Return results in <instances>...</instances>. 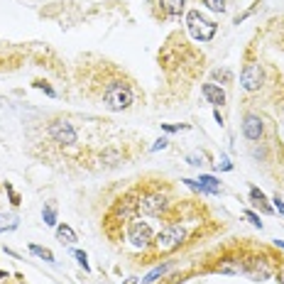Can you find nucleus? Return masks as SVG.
Instances as JSON below:
<instances>
[{"instance_id": "393cba45", "label": "nucleus", "mask_w": 284, "mask_h": 284, "mask_svg": "<svg viewBox=\"0 0 284 284\" xmlns=\"http://www.w3.org/2000/svg\"><path fill=\"white\" fill-rule=\"evenodd\" d=\"M181 181H184V184H186V186H189V189H191V191H196V194H204V191H201V186H199V181H196V179H181Z\"/></svg>"}, {"instance_id": "6ab92c4d", "label": "nucleus", "mask_w": 284, "mask_h": 284, "mask_svg": "<svg viewBox=\"0 0 284 284\" xmlns=\"http://www.w3.org/2000/svg\"><path fill=\"white\" fill-rule=\"evenodd\" d=\"M213 78H215V81H223V83H230V81H233V71L230 69H215L213 71Z\"/></svg>"}, {"instance_id": "f8f14e48", "label": "nucleus", "mask_w": 284, "mask_h": 284, "mask_svg": "<svg viewBox=\"0 0 284 284\" xmlns=\"http://www.w3.org/2000/svg\"><path fill=\"white\" fill-rule=\"evenodd\" d=\"M159 5H162V10H164L169 17H181L186 0H159Z\"/></svg>"}, {"instance_id": "b1692460", "label": "nucleus", "mask_w": 284, "mask_h": 284, "mask_svg": "<svg viewBox=\"0 0 284 284\" xmlns=\"http://www.w3.org/2000/svg\"><path fill=\"white\" fill-rule=\"evenodd\" d=\"M245 218H248V220H250V223H252L255 228H260V230H262V220H260V215H257V213L245 211Z\"/></svg>"}, {"instance_id": "7ed1b4c3", "label": "nucleus", "mask_w": 284, "mask_h": 284, "mask_svg": "<svg viewBox=\"0 0 284 284\" xmlns=\"http://www.w3.org/2000/svg\"><path fill=\"white\" fill-rule=\"evenodd\" d=\"M186 27H189V32L196 42H211L215 37V32H218V25L213 20H206L199 10L186 12Z\"/></svg>"}, {"instance_id": "cd10ccee", "label": "nucleus", "mask_w": 284, "mask_h": 284, "mask_svg": "<svg viewBox=\"0 0 284 284\" xmlns=\"http://www.w3.org/2000/svg\"><path fill=\"white\" fill-rule=\"evenodd\" d=\"M230 169H233V164H230L228 159H223V162L215 164V172H230Z\"/></svg>"}, {"instance_id": "bb28decb", "label": "nucleus", "mask_w": 284, "mask_h": 284, "mask_svg": "<svg viewBox=\"0 0 284 284\" xmlns=\"http://www.w3.org/2000/svg\"><path fill=\"white\" fill-rule=\"evenodd\" d=\"M35 86H37V88H42V91H44V93H47V96H52V98H54V96H57V93H54V88H52V86H47V83H44V81H37V83H35Z\"/></svg>"}, {"instance_id": "7c9ffc66", "label": "nucleus", "mask_w": 284, "mask_h": 284, "mask_svg": "<svg viewBox=\"0 0 284 284\" xmlns=\"http://www.w3.org/2000/svg\"><path fill=\"white\" fill-rule=\"evenodd\" d=\"M213 118H215V123H218V125H223V115H220V110H218V108L213 110Z\"/></svg>"}, {"instance_id": "9b49d317", "label": "nucleus", "mask_w": 284, "mask_h": 284, "mask_svg": "<svg viewBox=\"0 0 284 284\" xmlns=\"http://www.w3.org/2000/svg\"><path fill=\"white\" fill-rule=\"evenodd\" d=\"M196 181H199V186H201L204 194H220V181L215 177H211V174H201Z\"/></svg>"}, {"instance_id": "20e7f679", "label": "nucleus", "mask_w": 284, "mask_h": 284, "mask_svg": "<svg viewBox=\"0 0 284 284\" xmlns=\"http://www.w3.org/2000/svg\"><path fill=\"white\" fill-rule=\"evenodd\" d=\"M138 213H140V196H138L135 191H130V194H125V196H120V199L115 201V206H113V211L108 215V220H118V223L123 225V223L133 220Z\"/></svg>"}, {"instance_id": "f3484780", "label": "nucleus", "mask_w": 284, "mask_h": 284, "mask_svg": "<svg viewBox=\"0 0 284 284\" xmlns=\"http://www.w3.org/2000/svg\"><path fill=\"white\" fill-rule=\"evenodd\" d=\"M42 218H44V223H47V225L57 228V209H54V204L44 206V211H42Z\"/></svg>"}, {"instance_id": "2eb2a0df", "label": "nucleus", "mask_w": 284, "mask_h": 284, "mask_svg": "<svg viewBox=\"0 0 284 284\" xmlns=\"http://www.w3.org/2000/svg\"><path fill=\"white\" fill-rule=\"evenodd\" d=\"M30 252L32 255H37V257H42L44 262H54V255H52V250H47V248H42V245H30Z\"/></svg>"}, {"instance_id": "9d476101", "label": "nucleus", "mask_w": 284, "mask_h": 284, "mask_svg": "<svg viewBox=\"0 0 284 284\" xmlns=\"http://www.w3.org/2000/svg\"><path fill=\"white\" fill-rule=\"evenodd\" d=\"M201 93L206 96V101L213 103L215 108L225 103V91H223L220 86H215V83H204V86H201Z\"/></svg>"}, {"instance_id": "f704fd0d", "label": "nucleus", "mask_w": 284, "mask_h": 284, "mask_svg": "<svg viewBox=\"0 0 284 284\" xmlns=\"http://www.w3.org/2000/svg\"><path fill=\"white\" fill-rule=\"evenodd\" d=\"M0 280H7V272H2V270H0Z\"/></svg>"}, {"instance_id": "f03ea898", "label": "nucleus", "mask_w": 284, "mask_h": 284, "mask_svg": "<svg viewBox=\"0 0 284 284\" xmlns=\"http://www.w3.org/2000/svg\"><path fill=\"white\" fill-rule=\"evenodd\" d=\"M186 240V228L177 220H169L154 238V248L157 252H174L177 248H181V243Z\"/></svg>"}, {"instance_id": "423d86ee", "label": "nucleus", "mask_w": 284, "mask_h": 284, "mask_svg": "<svg viewBox=\"0 0 284 284\" xmlns=\"http://www.w3.org/2000/svg\"><path fill=\"white\" fill-rule=\"evenodd\" d=\"M167 206H169V196L162 191H147L140 196V213L144 215H159L167 211Z\"/></svg>"}, {"instance_id": "4be33fe9", "label": "nucleus", "mask_w": 284, "mask_h": 284, "mask_svg": "<svg viewBox=\"0 0 284 284\" xmlns=\"http://www.w3.org/2000/svg\"><path fill=\"white\" fill-rule=\"evenodd\" d=\"M162 130H164V133H179V130H189V125H184V123H179V125H167V123H162Z\"/></svg>"}, {"instance_id": "1a4fd4ad", "label": "nucleus", "mask_w": 284, "mask_h": 284, "mask_svg": "<svg viewBox=\"0 0 284 284\" xmlns=\"http://www.w3.org/2000/svg\"><path fill=\"white\" fill-rule=\"evenodd\" d=\"M262 133H265V125H262V118L260 115H245V120H243V135L248 138V140L257 142L262 138Z\"/></svg>"}, {"instance_id": "dca6fc26", "label": "nucleus", "mask_w": 284, "mask_h": 284, "mask_svg": "<svg viewBox=\"0 0 284 284\" xmlns=\"http://www.w3.org/2000/svg\"><path fill=\"white\" fill-rule=\"evenodd\" d=\"M17 225H20L17 215H0V233H5V230H15Z\"/></svg>"}, {"instance_id": "412c9836", "label": "nucleus", "mask_w": 284, "mask_h": 284, "mask_svg": "<svg viewBox=\"0 0 284 284\" xmlns=\"http://www.w3.org/2000/svg\"><path fill=\"white\" fill-rule=\"evenodd\" d=\"M73 257L78 260V265H81L86 272L91 270V265H88V257H86V252H83V250H73Z\"/></svg>"}, {"instance_id": "0eeeda50", "label": "nucleus", "mask_w": 284, "mask_h": 284, "mask_svg": "<svg viewBox=\"0 0 284 284\" xmlns=\"http://www.w3.org/2000/svg\"><path fill=\"white\" fill-rule=\"evenodd\" d=\"M49 138L57 142V144L69 147V144L76 142V130H73V125H71L69 120H54V123L49 125Z\"/></svg>"}, {"instance_id": "a211bd4d", "label": "nucleus", "mask_w": 284, "mask_h": 284, "mask_svg": "<svg viewBox=\"0 0 284 284\" xmlns=\"http://www.w3.org/2000/svg\"><path fill=\"white\" fill-rule=\"evenodd\" d=\"M169 267H172V262H167V265H159V267H154V270H152V272L147 275V280H144V282L152 284L154 280H159V277H162V275H164V272H167Z\"/></svg>"}, {"instance_id": "5701e85b", "label": "nucleus", "mask_w": 284, "mask_h": 284, "mask_svg": "<svg viewBox=\"0 0 284 284\" xmlns=\"http://www.w3.org/2000/svg\"><path fill=\"white\" fill-rule=\"evenodd\" d=\"M186 162H189L191 167H201V164H204V154L194 152V154H189V157H186Z\"/></svg>"}, {"instance_id": "6e6552de", "label": "nucleus", "mask_w": 284, "mask_h": 284, "mask_svg": "<svg viewBox=\"0 0 284 284\" xmlns=\"http://www.w3.org/2000/svg\"><path fill=\"white\" fill-rule=\"evenodd\" d=\"M262 81H265V71H262L260 64H255V62L245 64V69L240 73V86H243L245 91H260Z\"/></svg>"}, {"instance_id": "a878e982", "label": "nucleus", "mask_w": 284, "mask_h": 284, "mask_svg": "<svg viewBox=\"0 0 284 284\" xmlns=\"http://www.w3.org/2000/svg\"><path fill=\"white\" fill-rule=\"evenodd\" d=\"M167 147H169V140H167V138H159V140L152 144V152H159V149H167Z\"/></svg>"}, {"instance_id": "39448f33", "label": "nucleus", "mask_w": 284, "mask_h": 284, "mask_svg": "<svg viewBox=\"0 0 284 284\" xmlns=\"http://www.w3.org/2000/svg\"><path fill=\"white\" fill-rule=\"evenodd\" d=\"M128 240L135 245V248H149V245H154V233H152V225L147 223V220H140V218H133L130 223H128Z\"/></svg>"}, {"instance_id": "c85d7f7f", "label": "nucleus", "mask_w": 284, "mask_h": 284, "mask_svg": "<svg viewBox=\"0 0 284 284\" xmlns=\"http://www.w3.org/2000/svg\"><path fill=\"white\" fill-rule=\"evenodd\" d=\"M5 189H7V194H10V199H12V204L17 206V204H20V196H17V194L12 191V186H10V184H5Z\"/></svg>"}, {"instance_id": "4468645a", "label": "nucleus", "mask_w": 284, "mask_h": 284, "mask_svg": "<svg viewBox=\"0 0 284 284\" xmlns=\"http://www.w3.org/2000/svg\"><path fill=\"white\" fill-rule=\"evenodd\" d=\"M57 238H59L62 243H67V245H73V243H76V233H73V228L67 225V223L57 225Z\"/></svg>"}, {"instance_id": "f257e3e1", "label": "nucleus", "mask_w": 284, "mask_h": 284, "mask_svg": "<svg viewBox=\"0 0 284 284\" xmlns=\"http://www.w3.org/2000/svg\"><path fill=\"white\" fill-rule=\"evenodd\" d=\"M103 106L113 113H120V110H128L133 106V88L128 81H110L103 91Z\"/></svg>"}, {"instance_id": "aec40b11", "label": "nucleus", "mask_w": 284, "mask_h": 284, "mask_svg": "<svg viewBox=\"0 0 284 284\" xmlns=\"http://www.w3.org/2000/svg\"><path fill=\"white\" fill-rule=\"evenodd\" d=\"M204 5L213 12H225V0H204Z\"/></svg>"}, {"instance_id": "c756f323", "label": "nucleus", "mask_w": 284, "mask_h": 284, "mask_svg": "<svg viewBox=\"0 0 284 284\" xmlns=\"http://www.w3.org/2000/svg\"><path fill=\"white\" fill-rule=\"evenodd\" d=\"M275 211H280L284 215V201L280 199V196H275Z\"/></svg>"}, {"instance_id": "2f4dec72", "label": "nucleus", "mask_w": 284, "mask_h": 284, "mask_svg": "<svg viewBox=\"0 0 284 284\" xmlns=\"http://www.w3.org/2000/svg\"><path fill=\"white\" fill-rule=\"evenodd\" d=\"M277 282H282V284H284V267L280 270V272H277Z\"/></svg>"}, {"instance_id": "ddd939ff", "label": "nucleus", "mask_w": 284, "mask_h": 284, "mask_svg": "<svg viewBox=\"0 0 284 284\" xmlns=\"http://www.w3.org/2000/svg\"><path fill=\"white\" fill-rule=\"evenodd\" d=\"M250 201H252V204H255L257 209H262L265 213H272V211H275V206H270V204H267L265 194H262V191H260L257 186H250Z\"/></svg>"}, {"instance_id": "473e14b6", "label": "nucleus", "mask_w": 284, "mask_h": 284, "mask_svg": "<svg viewBox=\"0 0 284 284\" xmlns=\"http://www.w3.org/2000/svg\"><path fill=\"white\" fill-rule=\"evenodd\" d=\"M125 284H138V277H130V280H125Z\"/></svg>"}, {"instance_id": "72a5a7b5", "label": "nucleus", "mask_w": 284, "mask_h": 284, "mask_svg": "<svg viewBox=\"0 0 284 284\" xmlns=\"http://www.w3.org/2000/svg\"><path fill=\"white\" fill-rule=\"evenodd\" d=\"M275 245H277V248H284V240H275Z\"/></svg>"}]
</instances>
